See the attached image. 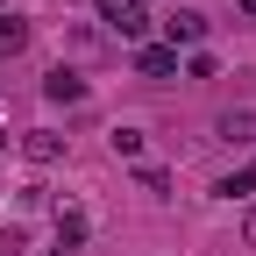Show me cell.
I'll use <instances>...</instances> for the list:
<instances>
[{
  "instance_id": "cell-1",
  "label": "cell",
  "mask_w": 256,
  "mask_h": 256,
  "mask_svg": "<svg viewBox=\"0 0 256 256\" xmlns=\"http://www.w3.org/2000/svg\"><path fill=\"white\" fill-rule=\"evenodd\" d=\"M92 8H100V22L114 28V36H128V43L150 36V8H142V0H92Z\"/></svg>"
},
{
  "instance_id": "cell-2",
  "label": "cell",
  "mask_w": 256,
  "mask_h": 256,
  "mask_svg": "<svg viewBox=\"0 0 256 256\" xmlns=\"http://www.w3.org/2000/svg\"><path fill=\"white\" fill-rule=\"evenodd\" d=\"M164 43H171V50H178V43L200 50V43H206V14H200V8H178V14L164 22Z\"/></svg>"
},
{
  "instance_id": "cell-3",
  "label": "cell",
  "mask_w": 256,
  "mask_h": 256,
  "mask_svg": "<svg viewBox=\"0 0 256 256\" xmlns=\"http://www.w3.org/2000/svg\"><path fill=\"white\" fill-rule=\"evenodd\" d=\"M136 72L142 78H178V50L171 43H136Z\"/></svg>"
},
{
  "instance_id": "cell-4",
  "label": "cell",
  "mask_w": 256,
  "mask_h": 256,
  "mask_svg": "<svg viewBox=\"0 0 256 256\" xmlns=\"http://www.w3.org/2000/svg\"><path fill=\"white\" fill-rule=\"evenodd\" d=\"M78 249H86V214L57 206V256H78Z\"/></svg>"
},
{
  "instance_id": "cell-5",
  "label": "cell",
  "mask_w": 256,
  "mask_h": 256,
  "mask_svg": "<svg viewBox=\"0 0 256 256\" xmlns=\"http://www.w3.org/2000/svg\"><path fill=\"white\" fill-rule=\"evenodd\" d=\"M22 156H28V164H57V156H64V136H50V128H28V136H22Z\"/></svg>"
},
{
  "instance_id": "cell-6",
  "label": "cell",
  "mask_w": 256,
  "mask_h": 256,
  "mask_svg": "<svg viewBox=\"0 0 256 256\" xmlns=\"http://www.w3.org/2000/svg\"><path fill=\"white\" fill-rule=\"evenodd\" d=\"M43 92H50L57 107H78V100H86V78H78V72H64V64H57V72L43 78Z\"/></svg>"
},
{
  "instance_id": "cell-7",
  "label": "cell",
  "mask_w": 256,
  "mask_h": 256,
  "mask_svg": "<svg viewBox=\"0 0 256 256\" xmlns=\"http://www.w3.org/2000/svg\"><path fill=\"white\" fill-rule=\"evenodd\" d=\"M28 50V22L22 14H0V57H22Z\"/></svg>"
},
{
  "instance_id": "cell-8",
  "label": "cell",
  "mask_w": 256,
  "mask_h": 256,
  "mask_svg": "<svg viewBox=\"0 0 256 256\" xmlns=\"http://www.w3.org/2000/svg\"><path fill=\"white\" fill-rule=\"evenodd\" d=\"M214 192H220V200H249V192H256V156H249L242 171H228V178L214 185Z\"/></svg>"
},
{
  "instance_id": "cell-9",
  "label": "cell",
  "mask_w": 256,
  "mask_h": 256,
  "mask_svg": "<svg viewBox=\"0 0 256 256\" xmlns=\"http://www.w3.org/2000/svg\"><path fill=\"white\" fill-rule=\"evenodd\" d=\"M220 142H256V114H220Z\"/></svg>"
},
{
  "instance_id": "cell-10",
  "label": "cell",
  "mask_w": 256,
  "mask_h": 256,
  "mask_svg": "<svg viewBox=\"0 0 256 256\" xmlns=\"http://www.w3.org/2000/svg\"><path fill=\"white\" fill-rule=\"evenodd\" d=\"M107 142H114V156H121V164H142V136H136V128H114Z\"/></svg>"
},
{
  "instance_id": "cell-11",
  "label": "cell",
  "mask_w": 256,
  "mask_h": 256,
  "mask_svg": "<svg viewBox=\"0 0 256 256\" xmlns=\"http://www.w3.org/2000/svg\"><path fill=\"white\" fill-rule=\"evenodd\" d=\"M28 242H22V228H0V256H22Z\"/></svg>"
},
{
  "instance_id": "cell-12",
  "label": "cell",
  "mask_w": 256,
  "mask_h": 256,
  "mask_svg": "<svg viewBox=\"0 0 256 256\" xmlns=\"http://www.w3.org/2000/svg\"><path fill=\"white\" fill-rule=\"evenodd\" d=\"M242 235H249V249H256V206H249V220H242Z\"/></svg>"
},
{
  "instance_id": "cell-13",
  "label": "cell",
  "mask_w": 256,
  "mask_h": 256,
  "mask_svg": "<svg viewBox=\"0 0 256 256\" xmlns=\"http://www.w3.org/2000/svg\"><path fill=\"white\" fill-rule=\"evenodd\" d=\"M242 14H256V0H242Z\"/></svg>"
},
{
  "instance_id": "cell-14",
  "label": "cell",
  "mask_w": 256,
  "mask_h": 256,
  "mask_svg": "<svg viewBox=\"0 0 256 256\" xmlns=\"http://www.w3.org/2000/svg\"><path fill=\"white\" fill-rule=\"evenodd\" d=\"M0 150H8V136H0Z\"/></svg>"
}]
</instances>
